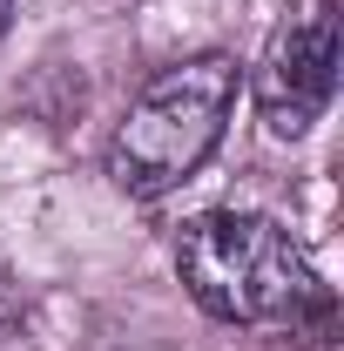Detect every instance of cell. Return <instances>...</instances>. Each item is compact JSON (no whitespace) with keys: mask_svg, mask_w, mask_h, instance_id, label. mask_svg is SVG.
I'll list each match as a JSON object with an SVG mask.
<instances>
[{"mask_svg":"<svg viewBox=\"0 0 344 351\" xmlns=\"http://www.w3.org/2000/svg\"><path fill=\"white\" fill-rule=\"evenodd\" d=\"M338 88V14L331 0H304L277 21V34L257 61V115L277 142L310 135V122L331 108Z\"/></svg>","mask_w":344,"mask_h":351,"instance_id":"3957f363","label":"cell"},{"mask_svg":"<svg viewBox=\"0 0 344 351\" xmlns=\"http://www.w3.org/2000/svg\"><path fill=\"white\" fill-rule=\"evenodd\" d=\"M236 88H243V68L230 54H196V61L149 75L142 95L129 101V115L108 135V182L135 203L182 189L216 156L223 122L236 108Z\"/></svg>","mask_w":344,"mask_h":351,"instance_id":"7a4b0ae2","label":"cell"},{"mask_svg":"<svg viewBox=\"0 0 344 351\" xmlns=\"http://www.w3.org/2000/svg\"><path fill=\"white\" fill-rule=\"evenodd\" d=\"M7 21H14V0H0V34H7Z\"/></svg>","mask_w":344,"mask_h":351,"instance_id":"277c9868","label":"cell"},{"mask_svg":"<svg viewBox=\"0 0 344 351\" xmlns=\"http://www.w3.org/2000/svg\"><path fill=\"white\" fill-rule=\"evenodd\" d=\"M175 277L210 317L243 324V331H291V338L324 345L338 324V304L317 284L310 257L291 243V230L250 210L189 217L175 237Z\"/></svg>","mask_w":344,"mask_h":351,"instance_id":"6da1fadb","label":"cell"}]
</instances>
